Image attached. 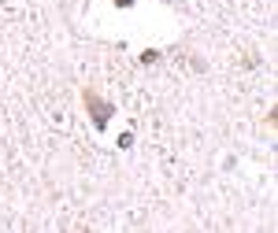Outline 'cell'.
I'll return each mask as SVG.
<instances>
[{
  "label": "cell",
  "instance_id": "cell-2",
  "mask_svg": "<svg viewBox=\"0 0 278 233\" xmlns=\"http://www.w3.org/2000/svg\"><path fill=\"white\" fill-rule=\"evenodd\" d=\"M130 4H134V0H119V8H130Z\"/></svg>",
  "mask_w": 278,
  "mask_h": 233
},
{
  "label": "cell",
  "instance_id": "cell-1",
  "mask_svg": "<svg viewBox=\"0 0 278 233\" xmlns=\"http://www.w3.org/2000/svg\"><path fill=\"white\" fill-rule=\"evenodd\" d=\"M85 108L93 111V126H97V130H104V126H108V118H111V104H108V100H101L97 93L85 89Z\"/></svg>",
  "mask_w": 278,
  "mask_h": 233
}]
</instances>
